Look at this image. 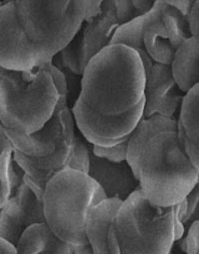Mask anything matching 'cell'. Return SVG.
Returning <instances> with one entry per match:
<instances>
[{
    "label": "cell",
    "instance_id": "6da1fadb",
    "mask_svg": "<svg viewBox=\"0 0 199 254\" xmlns=\"http://www.w3.org/2000/svg\"><path fill=\"white\" fill-rule=\"evenodd\" d=\"M144 83L146 74L136 50L108 45L87 62L79 98L97 113L118 116L144 102Z\"/></svg>",
    "mask_w": 199,
    "mask_h": 254
},
{
    "label": "cell",
    "instance_id": "7a4b0ae2",
    "mask_svg": "<svg viewBox=\"0 0 199 254\" xmlns=\"http://www.w3.org/2000/svg\"><path fill=\"white\" fill-rule=\"evenodd\" d=\"M139 189L152 205L168 207L181 202L199 183V169L187 155L177 131L154 135L142 150Z\"/></svg>",
    "mask_w": 199,
    "mask_h": 254
},
{
    "label": "cell",
    "instance_id": "3957f363",
    "mask_svg": "<svg viewBox=\"0 0 199 254\" xmlns=\"http://www.w3.org/2000/svg\"><path fill=\"white\" fill-rule=\"evenodd\" d=\"M59 94L45 64L31 69L0 66V123L12 131L39 130L54 113Z\"/></svg>",
    "mask_w": 199,
    "mask_h": 254
},
{
    "label": "cell",
    "instance_id": "277c9868",
    "mask_svg": "<svg viewBox=\"0 0 199 254\" xmlns=\"http://www.w3.org/2000/svg\"><path fill=\"white\" fill-rule=\"evenodd\" d=\"M106 198L101 186L89 174L65 168L46 184L42 205L45 222L52 232L71 246L87 245V211Z\"/></svg>",
    "mask_w": 199,
    "mask_h": 254
},
{
    "label": "cell",
    "instance_id": "5b68a950",
    "mask_svg": "<svg viewBox=\"0 0 199 254\" xmlns=\"http://www.w3.org/2000/svg\"><path fill=\"white\" fill-rule=\"evenodd\" d=\"M122 254H168L174 241V206L152 205L141 189L122 201L113 218Z\"/></svg>",
    "mask_w": 199,
    "mask_h": 254
},
{
    "label": "cell",
    "instance_id": "8992f818",
    "mask_svg": "<svg viewBox=\"0 0 199 254\" xmlns=\"http://www.w3.org/2000/svg\"><path fill=\"white\" fill-rule=\"evenodd\" d=\"M17 21L27 40L47 57L66 46L81 27L89 0H15Z\"/></svg>",
    "mask_w": 199,
    "mask_h": 254
},
{
    "label": "cell",
    "instance_id": "52a82bcc",
    "mask_svg": "<svg viewBox=\"0 0 199 254\" xmlns=\"http://www.w3.org/2000/svg\"><path fill=\"white\" fill-rule=\"evenodd\" d=\"M143 104L118 116H103L92 111L80 98L75 101L71 108L75 126L91 145L112 146L127 140L131 131L142 118Z\"/></svg>",
    "mask_w": 199,
    "mask_h": 254
},
{
    "label": "cell",
    "instance_id": "ba28073f",
    "mask_svg": "<svg viewBox=\"0 0 199 254\" xmlns=\"http://www.w3.org/2000/svg\"><path fill=\"white\" fill-rule=\"evenodd\" d=\"M27 40L15 11V2L0 6V66L7 69H31L50 61Z\"/></svg>",
    "mask_w": 199,
    "mask_h": 254
},
{
    "label": "cell",
    "instance_id": "9c48e42d",
    "mask_svg": "<svg viewBox=\"0 0 199 254\" xmlns=\"http://www.w3.org/2000/svg\"><path fill=\"white\" fill-rule=\"evenodd\" d=\"M183 94L174 82L171 66L154 62L148 76H146L142 118L156 113L167 118H176L174 114L181 106Z\"/></svg>",
    "mask_w": 199,
    "mask_h": 254
},
{
    "label": "cell",
    "instance_id": "30bf717a",
    "mask_svg": "<svg viewBox=\"0 0 199 254\" xmlns=\"http://www.w3.org/2000/svg\"><path fill=\"white\" fill-rule=\"evenodd\" d=\"M118 26L114 14L113 0H102L96 15L82 21L76 35L79 36L80 67L84 72L87 62L109 45L112 34Z\"/></svg>",
    "mask_w": 199,
    "mask_h": 254
},
{
    "label": "cell",
    "instance_id": "8fae6325",
    "mask_svg": "<svg viewBox=\"0 0 199 254\" xmlns=\"http://www.w3.org/2000/svg\"><path fill=\"white\" fill-rule=\"evenodd\" d=\"M87 174L101 186L104 195L108 198H118L123 201L134 190L139 189V181L126 160L112 163L106 159L99 158L91 151Z\"/></svg>",
    "mask_w": 199,
    "mask_h": 254
},
{
    "label": "cell",
    "instance_id": "7c38bea8",
    "mask_svg": "<svg viewBox=\"0 0 199 254\" xmlns=\"http://www.w3.org/2000/svg\"><path fill=\"white\" fill-rule=\"evenodd\" d=\"M61 128V114H60V106L57 103L49 121L39 130L32 133H16L2 127V124L0 123V131L10 141L12 149H16L30 158H45L54 153L60 140Z\"/></svg>",
    "mask_w": 199,
    "mask_h": 254
},
{
    "label": "cell",
    "instance_id": "4fadbf2b",
    "mask_svg": "<svg viewBox=\"0 0 199 254\" xmlns=\"http://www.w3.org/2000/svg\"><path fill=\"white\" fill-rule=\"evenodd\" d=\"M199 83L183 94L177 119V135L193 165L199 169Z\"/></svg>",
    "mask_w": 199,
    "mask_h": 254
},
{
    "label": "cell",
    "instance_id": "5bb4252c",
    "mask_svg": "<svg viewBox=\"0 0 199 254\" xmlns=\"http://www.w3.org/2000/svg\"><path fill=\"white\" fill-rule=\"evenodd\" d=\"M177 119L167 118V117L153 114L147 118H141L127 139V158L126 161L131 166L134 176L138 180V166L139 156L146 144L154 135L163 131H176Z\"/></svg>",
    "mask_w": 199,
    "mask_h": 254
},
{
    "label": "cell",
    "instance_id": "9a60e30c",
    "mask_svg": "<svg viewBox=\"0 0 199 254\" xmlns=\"http://www.w3.org/2000/svg\"><path fill=\"white\" fill-rule=\"evenodd\" d=\"M121 203L118 198L106 197L87 211L85 235L94 254H107V233Z\"/></svg>",
    "mask_w": 199,
    "mask_h": 254
},
{
    "label": "cell",
    "instance_id": "2e32d148",
    "mask_svg": "<svg viewBox=\"0 0 199 254\" xmlns=\"http://www.w3.org/2000/svg\"><path fill=\"white\" fill-rule=\"evenodd\" d=\"M15 250L17 254H72L74 246L60 240L46 222H41L25 228Z\"/></svg>",
    "mask_w": 199,
    "mask_h": 254
},
{
    "label": "cell",
    "instance_id": "e0dca14e",
    "mask_svg": "<svg viewBox=\"0 0 199 254\" xmlns=\"http://www.w3.org/2000/svg\"><path fill=\"white\" fill-rule=\"evenodd\" d=\"M143 44L144 50L152 61L157 64H171L176 50L172 46L162 24L158 5L156 1L152 9L143 14Z\"/></svg>",
    "mask_w": 199,
    "mask_h": 254
},
{
    "label": "cell",
    "instance_id": "ac0fdd59",
    "mask_svg": "<svg viewBox=\"0 0 199 254\" xmlns=\"http://www.w3.org/2000/svg\"><path fill=\"white\" fill-rule=\"evenodd\" d=\"M199 41L198 36H191L174 51L171 71L174 82L183 93L199 83Z\"/></svg>",
    "mask_w": 199,
    "mask_h": 254
},
{
    "label": "cell",
    "instance_id": "d6986e66",
    "mask_svg": "<svg viewBox=\"0 0 199 254\" xmlns=\"http://www.w3.org/2000/svg\"><path fill=\"white\" fill-rule=\"evenodd\" d=\"M156 2L158 5L162 24L168 35L169 41H171L173 49L177 50L181 46L182 42L192 36L187 16L176 7L167 4L164 0H156Z\"/></svg>",
    "mask_w": 199,
    "mask_h": 254
},
{
    "label": "cell",
    "instance_id": "ffe728a7",
    "mask_svg": "<svg viewBox=\"0 0 199 254\" xmlns=\"http://www.w3.org/2000/svg\"><path fill=\"white\" fill-rule=\"evenodd\" d=\"M27 227L15 196H10L0 208V238L10 245L16 246L20 236Z\"/></svg>",
    "mask_w": 199,
    "mask_h": 254
},
{
    "label": "cell",
    "instance_id": "44dd1931",
    "mask_svg": "<svg viewBox=\"0 0 199 254\" xmlns=\"http://www.w3.org/2000/svg\"><path fill=\"white\" fill-rule=\"evenodd\" d=\"M109 45H123L136 50H144L143 44V15L118 25L112 34Z\"/></svg>",
    "mask_w": 199,
    "mask_h": 254
},
{
    "label": "cell",
    "instance_id": "7402d4cb",
    "mask_svg": "<svg viewBox=\"0 0 199 254\" xmlns=\"http://www.w3.org/2000/svg\"><path fill=\"white\" fill-rule=\"evenodd\" d=\"M14 196L16 197L17 205H19L20 211H21L27 226L45 222L42 201H40L24 183L20 185Z\"/></svg>",
    "mask_w": 199,
    "mask_h": 254
},
{
    "label": "cell",
    "instance_id": "603a6c76",
    "mask_svg": "<svg viewBox=\"0 0 199 254\" xmlns=\"http://www.w3.org/2000/svg\"><path fill=\"white\" fill-rule=\"evenodd\" d=\"M12 159V145L10 141L0 134V208L10 197V188L7 181V168Z\"/></svg>",
    "mask_w": 199,
    "mask_h": 254
},
{
    "label": "cell",
    "instance_id": "cb8c5ba5",
    "mask_svg": "<svg viewBox=\"0 0 199 254\" xmlns=\"http://www.w3.org/2000/svg\"><path fill=\"white\" fill-rule=\"evenodd\" d=\"M90 153H91V146L89 148L87 144L75 134L74 140H72L71 155L67 161L66 168L87 174L90 166Z\"/></svg>",
    "mask_w": 199,
    "mask_h": 254
},
{
    "label": "cell",
    "instance_id": "d4e9b609",
    "mask_svg": "<svg viewBox=\"0 0 199 254\" xmlns=\"http://www.w3.org/2000/svg\"><path fill=\"white\" fill-rule=\"evenodd\" d=\"M12 158L14 160L16 161L17 165L22 169V171L25 173V175H27L29 178H31L32 180L37 181L40 184H45L46 185L47 181L55 175V171H49V170H44V169H40L30 160V158L25 154L20 153L19 150L16 149H12Z\"/></svg>",
    "mask_w": 199,
    "mask_h": 254
},
{
    "label": "cell",
    "instance_id": "484cf974",
    "mask_svg": "<svg viewBox=\"0 0 199 254\" xmlns=\"http://www.w3.org/2000/svg\"><path fill=\"white\" fill-rule=\"evenodd\" d=\"M59 56L61 59L62 64L71 72L75 76L82 74V69L80 67V57H79V36L75 35L71 41L62 47L59 52Z\"/></svg>",
    "mask_w": 199,
    "mask_h": 254
},
{
    "label": "cell",
    "instance_id": "4316f807",
    "mask_svg": "<svg viewBox=\"0 0 199 254\" xmlns=\"http://www.w3.org/2000/svg\"><path fill=\"white\" fill-rule=\"evenodd\" d=\"M91 151L99 158L106 159L112 163H121V161L126 160L127 158V140L112 146L92 145Z\"/></svg>",
    "mask_w": 199,
    "mask_h": 254
},
{
    "label": "cell",
    "instance_id": "83f0119b",
    "mask_svg": "<svg viewBox=\"0 0 199 254\" xmlns=\"http://www.w3.org/2000/svg\"><path fill=\"white\" fill-rule=\"evenodd\" d=\"M198 202H199V185L197 184L193 189L188 192V195L181 201L183 207V218L182 223L186 226L187 223H192L193 221L198 220Z\"/></svg>",
    "mask_w": 199,
    "mask_h": 254
},
{
    "label": "cell",
    "instance_id": "f1b7e54d",
    "mask_svg": "<svg viewBox=\"0 0 199 254\" xmlns=\"http://www.w3.org/2000/svg\"><path fill=\"white\" fill-rule=\"evenodd\" d=\"M45 67H46L50 76H51V79L54 82V86L56 88L59 97H64V98L69 99V86H67V78L64 72L60 71L56 66H54L51 60L45 64Z\"/></svg>",
    "mask_w": 199,
    "mask_h": 254
},
{
    "label": "cell",
    "instance_id": "f546056e",
    "mask_svg": "<svg viewBox=\"0 0 199 254\" xmlns=\"http://www.w3.org/2000/svg\"><path fill=\"white\" fill-rule=\"evenodd\" d=\"M114 5V14L118 25L124 24L129 20L134 19L136 16H139V12L134 9L132 5L131 0H113Z\"/></svg>",
    "mask_w": 199,
    "mask_h": 254
},
{
    "label": "cell",
    "instance_id": "4dcf8cb0",
    "mask_svg": "<svg viewBox=\"0 0 199 254\" xmlns=\"http://www.w3.org/2000/svg\"><path fill=\"white\" fill-rule=\"evenodd\" d=\"M24 175L25 173L22 171V169L17 165V163L14 160V158H12L9 164V168H7V181H9L10 196L15 195L17 189H19L20 185L22 184Z\"/></svg>",
    "mask_w": 199,
    "mask_h": 254
},
{
    "label": "cell",
    "instance_id": "1f68e13d",
    "mask_svg": "<svg viewBox=\"0 0 199 254\" xmlns=\"http://www.w3.org/2000/svg\"><path fill=\"white\" fill-rule=\"evenodd\" d=\"M199 221L196 220L189 226L188 233L184 238V253L186 254H198L199 250Z\"/></svg>",
    "mask_w": 199,
    "mask_h": 254
},
{
    "label": "cell",
    "instance_id": "d6a6232c",
    "mask_svg": "<svg viewBox=\"0 0 199 254\" xmlns=\"http://www.w3.org/2000/svg\"><path fill=\"white\" fill-rule=\"evenodd\" d=\"M188 20L189 31L192 36H198L199 35V0H197L192 6L191 11L187 15Z\"/></svg>",
    "mask_w": 199,
    "mask_h": 254
},
{
    "label": "cell",
    "instance_id": "836d02e7",
    "mask_svg": "<svg viewBox=\"0 0 199 254\" xmlns=\"http://www.w3.org/2000/svg\"><path fill=\"white\" fill-rule=\"evenodd\" d=\"M106 250H107V254H122L121 248H119V245H118V241H117L113 221H112L111 226H109L108 228V233H107Z\"/></svg>",
    "mask_w": 199,
    "mask_h": 254
},
{
    "label": "cell",
    "instance_id": "e575fe53",
    "mask_svg": "<svg viewBox=\"0 0 199 254\" xmlns=\"http://www.w3.org/2000/svg\"><path fill=\"white\" fill-rule=\"evenodd\" d=\"M22 183L30 189V190L34 192V195L39 198L40 201H42V197H44V193H45V188L46 185L45 184H40L37 181L32 180L31 178H29L27 175H24V179H22Z\"/></svg>",
    "mask_w": 199,
    "mask_h": 254
},
{
    "label": "cell",
    "instance_id": "d590c367",
    "mask_svg": "<svg viewBox=\"0 0 199 254\" xmlns=\"http://www.w3.org/2000/svg\"><path fill=\"white\" fill-rule=\"evenodd\" d=\"M164 1H166L168 5H171V6L176 7L177 10H179L182 14L187 16L197 0H164Z\"/></svg>",
    "mask_w": 199,
    "mask_h": 254
},
{
    "label": "cell",
    "instance_id": "8d00e7d4",
    "mask_svg": "<svg viewBox=\"0 0 199 254\" xmlns=\"http://www.w3.org/2000/svg\"><path fill=\"white\" fill-rule=\"evenodd\" d=\"M154 1H156V0H131L134 9H136L141 15L148 12L149 10L152 9V6H153Z\"/></svg>",
    "mask_w": 199,
    "mask_h": 254
},
{
    "label": "cell",
    "instance_id": "74e56055",
    "mask_svg": "<svg viewBox=\"0 0 199 254\" xmlns=\"http://www.w3.org/2000/svg\"><path fill=\"white\" fill-rule=\"evenodd\" d=\"M137 54H138L139 60H141L142 66H143L144 74H146V76H148L149 71H151V68H152V66H153L154 62L152 61V59L149 57V55L147 54L146 50H138V51H137Z\"/></svg>",
    "mask_w": 199,
    "mask_h": 254
},
{
    "label": "cell",
    "instance_id": "f35d334b",
    "mask_svg": "<svg viewBox=\"0 0 199 254\" xmlns=\"http://www.w3.org/2000/svg\"><path fill=\"white\" fill-rule=\"evenodd\" d=\"M89 1H90L89 9H87V12H86V16H85V19L94 16V15H96L97 12H99L100 5H101L102 0H89Z\"/></svg>",
    "mask_w": 199,
    "mask_h": 254
},
{
    "label": "cell",
    "instance_id": "ab89813d",
    "mask_svg": "<svg viewBox=\"0 0 199 254\" xmlns=\"http://www.w3.org/2000/svg\"><path fill=\"white\" fill-rule=\"evenodd\" d=\"M0 254H17L15 246L10 245L6 241L0 238Z\"/></svg>",
    "mask_w": 199,
    "mask_h": 254
},
{
    "label": "cell",
    "instance_id": "60d3db41",
    "mask_svg": "<svg viewBox=\"0 0 199 254\" xmlns=\"http://www.w3.org/2000/svg\"><path fill=\"white\" fill-rule=\"evenodd\" d=\"M72 254H94V252H92L91 246L87 243V245L74 246V252H72Z\"/></svg>",
    "mask_w": 199,
    "mask_h": 254
},
{
    "label": "cell",
    "instance_id": "b9f144b4",
    "mask_svg": "<svg viewBox=\"0 0 199 254\" xmlns=\"http://www.w3.org/2000/svg\"><path fill=\"white\" fill-rule=\"evenodd\" d=\"M12 1H15V0H2V4H6V2H12Z\"/></svg>",
    "mask_w": 199,
    "mask_h": 254
},
{
    "label": "cell",
    "instance_id": "7bdbcfd3",
    "mask_svg": "<svg viewBox=\"0 0 199 254\" xmlns=\"http://www.w3.org/2000/svg\"><path fill=\"white\" fill-rule=\"evenodd\" d=\"M40 254H50V253H40Z\"/></svg>",
    "mask_w": 199,
    "mask_h": 254
},
{
    "label": "cell",
    "instance_id": "ee69618b",
    "mask_svg": "<svg viewBox=\"0 0 199 254\" xmlns=\"http://www.w3.org/2000/svg\"><path fill=\"white\" fill-rule=\"evenodd\" d=\"M1 4H2V2H1V1H0V6H1Z\"/></svg>",
    "mask_w": 199,
    "mask_h": 254
},
{
    "label": "cell",
    "instance_id": "f6af8a7d",
    "mask_svg": "<svg viewBox=\"0 0 199 254\" xmlns=\"http://www.w3.org/2000/svg\"><path fill=\"white\" fill-rule=\"evenodd\" d=\"M0 1H2V0H0Z\"/></svg>",
    "mask_w": 199,
    "mask_h": 254
}]
</instances>
